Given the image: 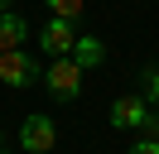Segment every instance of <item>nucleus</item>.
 <instances>
[{"mask_svg": "<svg viewBox=\"0 0 159 154\" xmlns=\"http://www.w3.org/2000/svg\"><path fill=\"white\" fill-rule=\"evenodd\" d=\"M43 87H48L58 101H77V92H82V67L72 63V53H63V58H53L48 67H43V77H39Z\"/></svg>", "mask_w": 159, "mask_h": 154, "instance_id": "nucleus-1", "label": "nucleus"}, {"mask_svg": "<svg viewBox=\"0 0 159 154\" xmlns=\"http://www.w3.org/2000/svg\"><path fill=\"white\" fill-rule=\"evenodd\" d=\"M39 77H43V67H39L34 53H24V48H5L0 53V82L5 87H29Z\"/></svg>", "mask_w": 159, "mask_h": 154, "instance_id": "nucleus-2", "label": "nucleus"}, {"mask_svg": "<svg viewBox=\"0 0 159 154\" xmlns=\"http://www.w3.org/2000/svg\"><path fill=\"white\" fill-rule=\"evenodd\" d=\"M20 144L29 154H48L53 144H58V125H53V116H24V125H20Z\"/></svg>", "mask_w": 159, "mask_h": 154, "instance_id": "nucleus-3", "label": "nucleus"}, {"mask_svg": "<svg viewBox=\"0 0 159 154\" xmlns=\"http://www.w3.org/2000/svg\"><path fill=\"white\" fill-rule=\"evenodd\" d=\"M72 43H77V34H72V19H58V15H53L48 24L39 29V48H43V53H53V58L72 53Z\"/></svg>", "mask_w": 159, "mask_h": 154, "instance_id": "nucleus-4", "label": "nucleus"}, {"mask_svg": "<svg viewBox=\"0 0 159 154\" xmlns=\"http://www.w3.org/2000/svg\"><path fill=\"white\" fill-rule=\"evenodd\" d=\"M145 116H149L145 96H116V101H111V125H116V130H140Z\"/></svg>", "mask_w": 159, "mask_h": 154, "instance_id": "nucleus-5", "label": "nucleus"}, {"mask_svg": "<svg viewBox=\"0 0 159 154\" xmlns=\"http://www.w3.org/2000/svg\"><path fill=\"white\" fill-rule=\"evenodd\" d=\"M24 38H29V24H24L15 10H0V53H5V48H20Z\"/></svg>", "mask_w": 159, "mask_h": 154, "instance_id": "nucleus-6", "label": "nucleus"}, {"mask_svg": "<svg viewBox=\"0 0 159 154\" xmlns=\"http://www.w3.org/2000/svg\"><path fill=\"white\" fill-rule=\"evenodd\" d=\"M101 58H106V48H101V38H92V34H82L77 43H72V63L87 72V67H101Z\"/></svg>", "mask_w": 159, "mask_h": 154, "instance_id": "nucleus-7", "label": "nucleus"}, {"mask_svg": "<svg viewBox=\"0 0 159 154\" xmlns=\"http://www.w3.org/2000/svg\"><path fill=\"white\" fill-rule=\"evenodd\" d=\"M48 5V15H58V19H77L82 15V0H43Z\"/></svg>", "mask_w": 159, "mask_h": 154, "instance_id": "nucleus-8", "label": "nucleus"}, {"mask_svg": "<svg viewBox=\"0 0 159 154\" xmlns=\"http://www.w3.org/2000/svg\"><path fill=\"white\" fill-rule=\"evenodd\" d=\"M140 130H145V135H149V140H159V111H149V116H145V120H140Z\"/></svg>", "mask_w": 159, "mask_h": 154, "instance_id": "nucleus-9", "label": "nucleus"}, {"mask_svg": "<svg viewBox=\"0 0 159 154\" xmlns=\"http://www.w3.org/2000/svg\"><path fill=\"white\" fill-rule=\"evenodd\" d=\"M145 92H149V101H159V67L145 72Z\"/></svg>", "mask_w": 159, "mask_h": 154, "instance_id": "nucleus-10", "label": "nucleus"}, {"mask_svg": "<svg viewBox=\"0 0 159 154\" xmlns=\"http://www.w3.org/2000/svg\"><path fill=\"white\" fill-rule=\"evenodd\" d=\"M130 154H159V140H149V135H145V140L130 144Z\"/></svg>", "mask_w": 159, "mask_h": 154, "instance_id": "nucleus-11", "label": "nucleus"}, {"mask_svg": "<svg viewBox=\"0 0 159 154\" xmlns=\"http://www.w3.org/2000/svg\"><path fill=\"white\" fill-rule=\"evenodd\" d=\"M5 5H10V0H0V10H5Z\"/></svg>", "mask_w": 159, "mask_h": 154, "instance_id": "nucleus-12", "label": "nucleus"}, {"mask_svg": "<svg viewBox=\"0 0 159 154\" xmlns=\"http://www.w3.org/2000/svg\"><path fill=\"white\" fill-rule=\"evenodd\" d=\"M0 154H10V149H0Z\"/></svg>", "mask_w": 159, "mask_h": 154, "instance_id": "nucleus-13", "label": "nucleus"}]
</instances>
